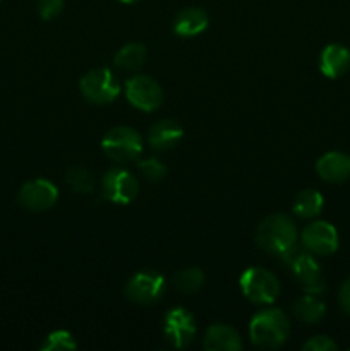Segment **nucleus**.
<instances>
[{"instance_id":"9","label":"nucleus","mask_w":350,"mask_h":351,"mask_svg":"<svg viewBox=\"0 0 350 351\" xmlns=\"http://www.w3.org/2000/svg\"><path fill=\"white\" fill-rule=\"evenodd\" d=\"M17 201L27 211H47L58 201V189L47 178H34L21 187Z\"/></svg>"},{"instance_id":"21","label":"nucleus","mask_w":350,"mask_h":351,"mask_svg":"<svg viewBox=\"0 0 350 351\" xmlns=\"http://www.w3.org/2000/svg\"><path fill=\"white\" fill-rule=\"evenodd\" d=\"M174 285L182 293H196L205 285V273L199 267H184L174 274Z\"/></svg>"},{"instance_id":"2","label":"nucleus","mask_w":350,"mask_h":351,"mask_svg":"<svg viewBox=\"0 0 350 351\" xmlns=\"http://www.w3.org/2000/svg\"><path fill=\"white\" fill-rule=\"evenodd\" d=\"M290 335L288 319L280 308H266L250 319L249 336L250 341L259 348H280Z\"/></svg>"},{"instance_id":"27","label":"nucleus","mask_w":350,"mask_h":351,"mask_svg":"<svg viewBox=\"0 0 350 351\" xmlns=\"http://www.w3.org/2000/svg\"><path fill=\"white\" fill-rule=\"evenodd\" d=\"M338 304L345 314H350V278L342 283L338 291Z\"/></svg>"},{"instance_id":"23","label":"nucleus","mask_w":350,"mask_h":351,"mask_svg":"<svg viewBox=\"0 0 350 351\" xmlns=\"http://www.w3.org/2000/svg\"><path fill=\"white\" fill-rule=\"evenodd\" d=\"M78 343H75L74 336L65 329H58V331L50 332L45 338V343L41 345L43 351H65V350H75Z\"/></svg>"},{"instance_id":"20","label":"nucleus","mask_w":350,"mask_h":351,"mask_svg":"<svg viewBox=\"0 0 350 351\" xmlns=\"http://www.w3.org/2000/svg\"><path fill=\"white\" fill-rule=\"evenodd\" d=\"M323 195L318 191H312V189H305V191L299 192L297 197L294 201V213L299 218H316V216L321 215L323 211Z\"/></svg>"},{"instance_id":"17","label":"nucleus","mask_w":350,"mask_h":351,"mask_svg":"<svg viewBox=\"0 0 350 351\" xmlns=\"http://www.w3.org/2000/svg\"><path fill=\"white\" fill-rule=\"evenodd\" d=\"M208 23L209 19L206 10L199 7H187L175 16L174 31L182 38H192L201 34L208 27Z\"/></svg>"},{"instance_id":"26","label":"nucleus","mask_w":350,"mask_h":351,"mask_svg":"<svg viewBox=\"0 0 350 351\" xmlns=\"http://www.w3.org/2000/svg\"><path fill=\"white\" fill-rule=\"evenodd\" d=\"M302 350L304 351H335L336 343L333 341L328 336H314V338L307 339V341L302 345Z\"/></svg>"},{"instance_id":"4","label":"nucleus","mask_w":350,"mask_h":351,"mask_svg":"<svg viewBox=\"0 0 350 351\" xmlns=\"http://www.w3.org/2000/svg\"><path fill=\"white\" fill-rule=\"evenodd\" d=\"M240 290L253 304H273L280 295V283L277 276L264 267H249L240 276Z\"/></svg>"},{"instance_id":"18","label":"nucleus","mask_w":350,"mask_h":351,"mask_svg":"<svg viewBox=\"0 0 350 351\" xmlns=\"http://www.w3.org/2000/svg\"><path fill=\"white\" fill-rule=\"evenodd\" d=\"M292 311H294L295 317L301 319L302 322L314 324V322L321 321L323 319V315H325L326 312V305L325 302L319 298V295L305 293L294 302Z\"/></svg>"},{"instance_id":"24","label":"nucleus","mask_w":350,"mask_h":351,"mask_svg":"<svg viewBox=\"0 0 350 351\" xmlns=\"http://www.w3.org/2000/svg\"><path fill=\"white\" fill-rule=\"evenodd\" d=\"M137 168L143 173V177L150 182H160L167 177V167L156 158H146V160L139 161Z\"/></svg>"},{"instance_id":"28","label":"nucleus","mask_w":350,"mask_h":351,"mask_svg":"<svg viewBox=\"0 0 350 351\" xmlns=\"http://www.w3.org/2000/svg\"><path fill=\"white\" fill-rule=\"evenodd\" d=\"M119 2H122V3H136V2H139V0H119Z\"/></svg>"},{"instance_id":"11","label":"nucleus","mask_w":350,"mask_h":351,"mask_svg":"<svg viewBox=\"0 0 350 351\" xmlns=\"http://www.w3.org/2000/svg\"><path fill=\"white\" fill-rule=\"evenodd\" d=\"M301 240L304 249L314 256H329L338 249V233L328 221H314L305 226Z\"/></svg>"},{"instance_id":"1","label":"nucleus","mask_w":350,"mask_h":351,"mask_svg":"<svg viewBox=\"0 0 350 351\" xmlns=\"http://www.w3.org/2000/svg\"><path fill=\"white\" fill-rule=\"evenodd\" d=\"M256 243L266 252L290 263L297 249V226L288 216L271 215L259 223L256 230Z\"/></svg>"},{"instance_id":"3","label":"nucleus","mask_w":350,"mask_h":351,"mask_svg":"<svg viewBox=\"0 0 350 351\" xmlns=\"http://www.w3.org/2000/svg\"><path fill=\"white\" fill-rule=\"evenodd\" d=\"M102 149L110 160L130 163L143 154V137L132 127H113L102 139Z\"/></svg>"},{"instance_id":"6","label":"nucleus","mask_w":350,"mask_h":351,"mask_svg":"<svg viewBox=\"0 0 350 351\" xmlns=\"http://www.w3.org/2000/svg\"><path fill=\"white\" fill-rule=\"evenodd\" d=\"M126 98L141 112H154L163 103L161 86L150 75H134L126 82Z\"/></svg>"},{"instance_id":"16","label":"nucleus","mask_w":350,"mask_h":351,"mask_svg":"<svg viewBox=\"0 0 350 351\" xmlns=\"http://www.w3.org/2000/svg\"><path fill=\"white\" fill-rule=\"evenodd\" d=\"M202 346L206 351H239L242 348V339L230 326L215 324L206 331Z\"/></svg>"},{"instance_id":"14","label":"nucleus","mask_w":350,"mask_h":351,"mask_svg":"<svg viewBox=\"0 0 350 351\" xmlns=\"http://www.w3.org/2000/svg\"><path fill=\"white\" fill-rule=\"evenodd\" d=\"M350 51L340 43H329L319 55V71L329 79H338L349 71Z\"/></svg>"},{"instance_id":"13","label":"nucleus","mask_w":350,"mask_h":351,"mask_svg":"<svg viewBox=\"0 0 350 351\" xmlns=\"http://www.w3.org/2000/svg\"><path fill=\"white\" fill-rule=\"evenodd\" d=\"M319 177L329 184H340L350 177V156L342 151H329L316 163Z\"/></svg>"},{"instance_id":"22","label":"nucleus","mask_w":350,"mask_h":351,"mask_svg":"<svg viewBox=\"0 0 350 351\" xmlns=\"http://www.w3.org/2000/svg\"><path fill=\"white\" fill-rule=\"evenodd\" d=\"M65 184L79 194H88L95 189V177L82 167H72L65 171Z\"/></svg>"},{"instance_id":"25","label":"nucleus","mask_w":350,"mask_h":351,"mask_svg":"<svg viewBox=\"0 0 350 351\" xmlns=\"http://www.w3.org/2000/svg\"><path fill=\"white\" fill-rule=\"evenodd\" d=\"M64 9V0H38V12L45 21L57 17Z\"/></svg>"},{"instance_id":"12","label":"nucleus","mask_w":350,"mask_h":351,"mask_svg":"<svg viewBox=\"0 0 350 351\" xmlns=\"http://www.w3.org/2000/svg\"><path fill=\"white\" fill-rule=\"evenodd\" d=\"M292 273L297 278L299 283L302 285L305 293H314L321 295L326 290L325 278L321 274V267H319L318 261L312 257L311 252H301L299 250L290 263Z\"/></svg>"},{"instance_id":"10","label":"nucleus","mask_w":350,"mask_h":351,"mask_svg":"<svg viewBox=\"0 0 350 351\" xmlns=\"http://www.w3.org/2000/svg\"><path fill=\"white\" fill-rule=\"evenodd\" d=\"M196 321L185 308L175 307L165 314L163 335L174 348H185L196 336Z\"/></svg>"},{"instance_id":"8","label":"nucleus","mask_w":350,"mask_h":351,"mask_svg":"<svg viewBox=\"0 0 350 351\" xmlns=\"http://www.w3.org/2000/svg\"><path fill=\"white\" fill-rule=\"evenodd\" d=\"M103 195L113 204H130L137 197L139 184L130 171L124 168H110L102 180Z\"/></svg>"},{"instance_id":"7","label":"nucleus","mask_w":350,"mask_h":351,"mask_svg":"<svg viewBox=\"0 0 350 351\" xmlns=\"http://www.w3.org/2000/svg\"><path fill=\"white\" fill-rule=\"evenodd\" d=\"M165 293V278L156 271H139L126 285L127 300L139 305H151Z\"/></svg>"},{"instance_id":"15","label":"nucleus","mask_w":350,"mask_h":351,"mask_svg":"<svg viewBox=\"0 0 350 351\" xmlns=\"http://www.w3.org/2000/svg\"><path fill=\"white\" fill-rule=\"evenodd\" d=\"M184 137V129L177 120L165 119L160 122L153 123L148 132V141L150 146L156 151L174 149Z\"/></svg>"},{"instance_id":"19","label":"nucleus","mask_w":350,"mask_h":351,"mask_svg":"<svg viewBox=\"0 0 350 351\" xmlns=\"http://www.w3.org/2000/svg\"><path fill=\"white\" fill-rule=\"evenodd\" d=\"M148 57L146 47L141 43H127L113 57V62L122 71H137L144 65Z\"/></svg>"},{"instance_id":"5","label":"nucleus","mask_w":350,"mask_h":351,"mask_svg":"<svg viewBox=\"0 0 350 351\" xmlns=\"http://www.w3.org/2000/svg\"><path fill=\"white\" fill-rule=\"evenodd\" d=\"M81 95L95 105H106L119 96L120 88L108 69H93L79 82Z\"/></svg>"}]
</instances>
